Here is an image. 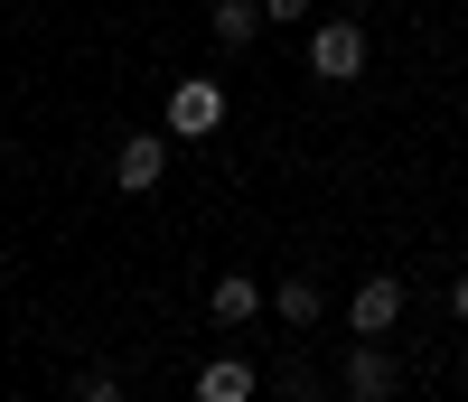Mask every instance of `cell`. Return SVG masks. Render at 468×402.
<instances>
[{"label": "cell", "instance_id": "obj_10", "mask_svg": "<svg viewBox=\"0 0 468 402\" xmlns=\"http://www.w3.org/2000/svg\"><path fill=\"white\" fill-rule=\"evenodd\" d=\"M66 402H122V375H112V365H85V375L66 384Z\"/></svg>", "mask_w": 468, "mask_h": 402}, {"label": "cell", "instance_id": "obj_3", "mask_svg": "<svg viewBox=\"0 0 468 402\" xmlns=\"http://www.w3.org/2000/svg\"><path fill=\"white\" fill-rule=\"evenodd\" d=\"M337 393H346V402H394V393H403V365L384 355V337H356V346H346Z\"/></svg>", "mask_w": 468, "mask_h": 402}, {"label": "cell", "instance_id": "obj_8", "mask_svg": "<svg viewBox=\"0 0 468 402\" xmlns=\"http://www.w3.org/2000/svg\"><path fill=\"white\" fill-rule=\"evenodd\" d=\"M197 402H253V365H244V355H216V365H197Z\"/></svg>", "mask_w": 468, "mask_h": 402}, {"label": "cell", "instance_id": "obj_7", "mask_svg": "<svg viewBox=\"0 0 468 402\" xmlns=\"http://www.w3.org/2000/svg\"><path fill=\"white\" fill-rule=\"evenodd\" d=\"M319 309H328V300H319V280H309V271H291L282 291H262V318H282V328H309Z\"/></svg>", "mask_w": 468, "mask_h": 402}, {"label": "cell", "instance_id": "obj_1", "mask_svg": "<svg viewBox=\"0 0 468 402\" xmlns=\"http://www.w3.org/2000/svg\"><path fill=\"white\" fill-rule=\"evenodd\" d=\"M225 112H234V94L216 85V75H178L169 103H160V132H169V141H216Z\"/></svg>", "mask_w": 468, "mask_h": 402}, {"label": "cell", "instance_id": "obj_13", "mask_svg": "<svg viewBox=\"0 0 468 402\" xmlns=\"http://www.w3.org/2000/svg\"><path fill=\"white\" fill-rule=\"evenodd\" d=\"M450 318H459V328H468V271H459V291H450Z\"/></svg>", "mask_w": 468, "mask_h": 402}, {"label": "cell", "instance_id": "obj_9", "mask_svg": "<svg viewBox=\"0 0 468 402\" xmlns=\"http://www.w3.org/2000/svg\"><path fill=\"white\" fill-rule=\"evenodd\" d=\"M207 28H216V48H253V37H262V10H253V0H216Z\"/></svg>", "mask_w": 468, "mask_h": 402}, {"label": "cell", "instance_id": "obj_4", "mask_svg": "<svg viewBox=\"0 0 468 402\" xmlns=\"http://www.w3.org/2000/svg\"><path fill=\"white\" fill-rule=\"evenodd\" d=\"M160 178H169V132H132L122 150H112V187L122 196H150Z\"/></svg>", "mask_w": 468, "mask_h": 402}, {"label": "cell", "instance_id": "obj_6", "mask_svg": "<svg viewBox=\"0 0 468 402\" xmlns=\"http://www.w3.org/2000/svg\"><path fill=\"white\" fill-rule=\"evenodd\" d=\"M207 318H216V328H253V318H262V280L253 271H225L207 291Z\"/></svg>", "mask_w": 468, "mask_h": 402}, {"label": "cell", "instance_id": "obj_5", "mask_svg": "<svg viewBox=\"0 0 468 402\" xmlns=\"http://www.w3.org/2000/svg\"><path fill=\"white\" fill-rule=\"evenodd\" d=\"M394 318H403V280H394V271H366L356 300H346V328H356V337H384Z\"/></svg>", "mask_w": 468, "mask_h": 402}, {"label": "cell", "instance_id": "obj_11", "mask_svg": "<svg viewBox=\"0 0 468 402\" xmlns=\"http://www.w3.org/2000/svg\"><path fill=\"white\" fill-rule=\"evenodd\" d=\"M282 402H319V375H309V365H282Z\"/></svg>", "mask_w": 468, "mask_h": 402}, {"label": "cell", "instance_id": "obj_2", "mask_svg": "<svg viewBox=\"0 0 468 402\" xmlns=\"http://www.w3.org/2000/svg\"><path fill=\"white\" fill-rule=\"evenodd\" d=\"M366 57H375L366 19H319V28H309V75H319V85H356Z\"/></svg>", "mask_w": 468, "mask_h": 402}, {"label": "cell", "instance_id": "obj_12", "mask_svg": "<svg viewBox=\"0 0 468 402\" xmlns=\"http://www.w3.org/2000/svg\"><path fill=\"white\" fill-rule=\"evenodd\" d=\"M262 19H309V0H253Z\"/></svg>", "mask_w": 468, "mask_h": 402}]
</instances>
